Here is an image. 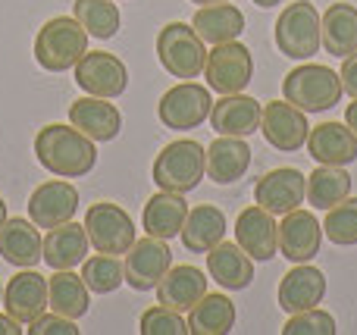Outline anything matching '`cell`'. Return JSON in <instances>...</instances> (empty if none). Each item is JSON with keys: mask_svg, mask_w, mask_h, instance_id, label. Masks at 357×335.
<instances>
[{"mask_svg": "<svg viewBox=\"0 0 357 335\" xmlns=\"http://www.w3.org/2000/svg\"><path fill=\"white\" fill-rule=\"evenodd\" d=\"M204 79L216 94H238L254 79V56L241 41L213 44L204 63Z\"/></svg>", "mask_w": 357, "mask_h": 335, "instance_id": "8", "label": "cell"}, {"mask_svg": "<svg viewBox=\"0 0 357 335\" xmlns=\"http://www.w3.org/2000/svg\"><path fill=\"white\" fill-rule=\"evenodd\" d=\"M323 244V226L310 210L295 207L285 213L279 223V254L291 263H310L320 254Z\"/></svg>", "mask_w": 357, "mask_h": 335, "instance_id": "14", "label": "cell"}, {"mask_svg": "<svg viewBox=\"0 0 357 335\" xmlns=\"http://www.w3.org/2000/svg\"><path fill=\"white\" fill-rule=\"evenodd\" d=\"M342 75L329 66L304 63L282 79V98L304 113H326L342 100Z\"/></svg>", "mask_w": 357, "mask_h": 335, "instance_id": "3", "label": "cell"}, {"mask_svg": "<svg viewBox=\"0 0 357 335\" xmlns=\"http://www.w3.org/2000/svg\"><path fill=\"white\" fill-rule=\"evenodd\" d=\"M0 257L19 270H35L44 260V238L31 219L10 217L0 226Z\"/></svg>", "mask_w": 357, "mask_h": 335, "instance_id": "20", "label": "cell"}, {"mask_svg": "<svg viewBox=\"0 0 357 335\" xmlns=\"http://www.w3.org/2000/svg\"><path fill=\"white\" fill-rule=\"evenodd\" d=\"M260 132H264L266 144L282 154H295L307 144L310 125L304 110H298L289 100H270L264 107V116H260Z\"/></svg>", "mask_w": 357, "mask_h": 335, "instance_id": "13", "label": "cell"}, {"mask_svg": "<svg viewBox=\"0 0 357 335\" xmlns=\"http://www.w3.org/2000/svg\"><path fill=\"white\" fill-rule=\"evenodd\" d=\"M35 160L47 169L50 176L60 179H82L98 163V148L94 141L79 132L75 125L50 123L38 129L35 135Z\"/></svg>", "mask_w": 357, "mask_h": 335, "instance_id": "1", "label": "cell"}, {"mask_svg": "<svg viewBox=\"0 0 357 335\" xmlns=\"http://www.w3.org/2000/svg\"><path fill=\"white\" fill-rule=\"evenodd\" d=\"M213 100H210V88L197 85V81H178L173 85L157 104V116L167 129L188 132L197 129L204 119H210Z\"/></svg>", "mask_w": 357, "mask_h": 335, "instance_id": "9", "label": "cell"}, {"mask_svg": "<svg viewBox=\"0 0 357 335\" xmlns=\"http://www.w3.org/2000/svg\"><path fill=\"white\" fill-rule=\"evenodd\" d=\"M0 304H3V286H0Z\"/></svg>", "mask_w": 357, "mask_h": 335, "instance_id": "46", "label": "cell"}, {"mask_svg": "<svg viewBox=\"0 0 357 335\" xmlns=\"http://www.w3.org/2000/svg\"><path fill=\"white\" fill-rule=\"evenodd\" d=\"M307 154L320 166H348L357 160V135L345 123H323L310 129Z\"/></svg>", "mask_w": 357, "mask_h": 335, "instance_id": "23", "label": "cell"}, {"mask_svg": "<svg viewBox=\"0 0 357 335\" xmlns=\"http://www.w3.org/2000/svg\"><path fill=\"white\" fill-rule=\"evenodd\" d=\"M251 3H257L260 10H270V6H279L282 0H251Z\"/></svg>", "mask_w": 357, "mask_h": 335, "instance_id": "43", "label": "cell"}, {"mask_svg": "<svg viewBox=\"0 0 357 335\" xmlns=\"http://www.w3.org/2000/svg\"><path fill=\"white\" fill-rule=\"evenodd\" d=\"M195 31L204 38V44H226V41H238V35L245 31V13L238 6L226 3H210L201 6L195 13Z\"/></svg>", "mask_w": 357, "mask_h": 335, "instance_id": "31", "label": "cell"}, {"mask_svg": "<svg viewBox=\"0 0 357 335\" xmlns=\"http://www.w3.org/2000/svg\"><path fill=\"white\" fill-rule=\"evenodd\" d=\"M191 3H197V6H210V3H226V0H191Z\"/></svg>", "mask_w": 357, "mask_h": 335, "instance_id": "45", "label": "cell"}, {"mask_svg": "<svg viewBox=\"0 0 357 335\" xmlns=\"http://www.w3.org/2000/svg\"><path fill=\"white\" fill-rule=\"evenodd\" d=\"M47 279L38 270H22L3 288V311L22 326H29L31 320L47 313Z\"/></svg>", "mask_w": 357, "mask_h": 335, "instance_id": "17", "label": "cell"}, {"mask_svg": "<svg viewBox=\"0 0 357 335\" xmlns=\"http://www.w3.org/2000/svg\"><path fill=\"white\" fill-rule=\"evenodd\" d=\"M88 248H91V242H88L85 226L69 219V223L47 229V238H44V263H47L50 270L82 267Z\"/></svg>", "mask_w": 357, "mask_h": 335, "instance_id": "25", "label": "cell"}, {"mask_svg": "<svg viewBox=\"0 0 357 335\" xmlns=\"http://www.w3.org/2000/svg\"><path fill=\"white\" fill-rule=\"evenodd\" d=\"M157 188L176 194H188L201 185V179L207 176V148H201L191 138H178V141L167 144L157 154L154 166H151Z\"/></svg>", "mask_w": 357, "mask_h": 335, "instance_id": "4", "label": "cell"}, {"mask_svg": "<svg viewBox=\"0 0 357 335\" xmlns=\"http://www.w3.org/2000/svg\"><path fill=\"white\" fill-rule=\"evenodd\" d=\"M207 273L226 292H245L254 282V260L238 248V242H220L207 251Z\"/></svg>", "mask_w": 357, "mask_h": 335, "instance_id": "22", "label": "cell"}, {"mask_svg": "<svg viewBox=\"0 0 357 335\" xmlns=\"http://www.w3.org/2000/svg\"><path fill=\"white\" fill-rule=\"evenodd\" d=\"M88 31L75 16H56L38 29L35 60L47 72H66L88 54Z\"/></svg>", "mask_w": 357, "mask_h": 335, "instance_id": "2", "label": "cell"}, {"mask_svg": "<svg viewBox=\"0 0 357 335\" xmlns=\"http://www.w3.org/2000/svg\"><path fill=\"white\" fill-rule=\"evenodd\" d=\"M75 210H79V192H75V185L63 182L60 176L38 185L29 198V217L38 229H54V226L69 223Z\"/></svg>", "mask_w": 357, "mask_h": 335, "instance_id": "16", "label": "cell"}, {"mask_svg": "<svg viewBox=\"0 0 357 335\" xmlns=\"http://www.w3.org/2000/svg\"><path fill=\"white\" fill-rule=\"evenodd\" d=\"M188 201H185V194H176V192H157L154 198H148V204H144V213H142V226L148 235L154 238H163V242H169V238H176L178 232H182L185 226V217H188Z\"/></svg>", "mask_w": 357, "mask_h": 335, "instance_id": "26", "label": "cell"}, {"mask_svg": "<svg viewBox=\"0 0 357 335\" xmlns=\"http://www.w3.org/2000/svg\"><path fill=\"white\" fill-rule=\"evenodd\" d=\"M345 125H348V129H351L354 135H357V98L345 107Z\"/></svg>", "mask_w": 357, "mask_h": 335, "instance_id": "42", "label": "cell"}, {"mask_svg": "<svg viewBox=\"0 0 357 335\" xmlns=\"http://www.w3.org/2000/svg\"><path fill=\"white\" fill-rule=\"evenodd\" d=\"M19 326H22V323H19V320H13L6 311L0 313V335H19V332H22Z\"/></svg>", "mask_w": 357, "mask_h": 335, "instance_id": "41", "label": "cell"}, {"mask_svg": "<svg viewBox=\"0 0 357 335\" xmlns=\"http://www.w3.org/2000/svg\"><path fill=\"white\" fill-rule=\"evenodd\" d=\"M73 16L85 25V31L91 38H113L123 25V16H119L116 0H75L73 3Z\"/></svg>", "mask_w": 357, "mask_h": 335, "instance_id": "34", "label": "cell"}, {"mask_svg": "<svg viewBox=\"0 0 357 335\" xmlns=\"http://www.w3.org/2000/svg\"><path fill=\"white\" fill-rule=\"evenodd\" d=\"M154 292H157V301H160V304L185 313L207 295V276H204L197 267H169Z\"/></svg>", "mask_w": 357, "mask_h": 335, "instance_id": "29", "label": "cell"}, {"mask_svg": "<svg viewBox=\"0 0 357 335\" xmlns=\"http://www.w3.org/2000/svg\"><path fill=\"white\" fill-rule=\"evenodd\" d=\"M304 201H307V176L291 166L270 169L254 185V204L270 210L273 217H285L295 207H301Z\"/></svg>", "mask_w": 357, "mask_h": 335, "instance_id": "12", "label": "cell"}, {"mask_svg": "<svg viewBox=\"0 0 357 335\" xmlns=\"http://www.w3.org/2000/svg\"><path fill=\"white\" fill-rule=\"evenodd\" d=\"M82 279H85L88 292L110 295L126 282V270L113 254H94L82 263Z\"/></svg>", "mask_w": 357, "mask_h": 335, "instance_id": "35", "label": "cell"}, {"mask_svg": "<svg viewBox=\"0 0 357 335\" xmlns=\"http://www.w3.org/2000/svg\"><path fill=\"white\" fill-rule=\"evenodd\" d=\"M251 154L245 138L220 135L207 148V176L216 185H235L238 179H245V173L251 169Z\"/></svg>", "mask_w": 357, "mask_h": 335, "instance_id": "24", "label": "cell"}, {"mask_svg": "<svg viewBox=\"0 0 357 335\" xmlns=\"http://www.w3.org/2000/svg\"><path fill=\"white\" fill-rule=\"evenodd\" d=\"M235 242L251 260H273L279 254V223L260 204L245 207L235 219Z\"/></svg>", "mask_w": 357, "mask_h": 335, "instance_id": "15", "label": "cell"}, {"mask_svg": "<svg viewBox=\"0 0 357 335\" xmlns=\"http://www.w3.org/2000/svg\"><path fill=\"white\" fill-rule=\"evenodd\" d=\"M320 35H323V50L333 56L345 60L348 54L357 50V6L335 0L323 10L320 16Z\"/></svg>", "mask_w": 357, "mask_h": 335, "instance_id": "27", "label": "cell"}, {"mask_svg": "<svg viewBox=\"0 0 357 335\" xmlns=\"http://www.w3.org/2000/svg\"><path fill=\"white\" fill-rule=\"evenodd\" d=\"M173 267V251L163 238H135L129 251H126V282L135 292H154L160 286V279L167 276V270Z\"/></svg>", "mask_w": 357, "mask_h": 335, "instance_id": "11", "label": "cell"}, {"mask_svg": "<svg viewBox=\"0 0 357 335\" xmlns=\"http://www.w3.org/2000/svg\"><path fill=\"white\" fill-rule=\"evenodd\" d=\"M342 88H345L351 98H357V50L354 54L345 56V63H342Z\"/></svg>", "mask_w": 357, "mask_h": 335, "instance_id": "40", "label": "cell"}, {"mask_svg": "<svg viewBox=\"0 0 357 335\" xmlns=\"http://www.w3.org/2000/svg\"><path fill=\"white\" fill-rule=\"evenodd\" d=\"M157 60L173 79L191 81L204 72L207 63V47L204 38L195 31V25L188 22H169L157 35Z\"/></svg>", "mask_w": 357, "mask_h": 335, "instance_id": "5", "label": "cell"}, {"mask_svg": "<svg viewBox=\"0 0 357 335\" xmlns=\"http://www.w3.org/2000/svg\"><path fill=\"white\" fill-rule=\"evenodd\" d=\"M260 116L264 107L260 100L248 98V94H222L210 110V125L216 135H232V138H248L260 132Z\"/></svg>", "mask_w": 357, "mask_h": 335, "instance_id": "18", "label": "cell"}, {"mask_svg": "<svg viewBox=\"0 0 357 335\" xmlns=\"http://www.w3.org/2000/svg\"><path fill=\"white\" fill-rule=\"evenodd\" d=\"M178 235H182L185 251H191V254H207L210 248H216V244L226 238V213L213 204L191 207Z\"/></svg>", "mask_w": 357, "mask_h": 335, "instance_id": "28", "label": "cell"}, {"mask_svg": "<svg viewBox=\"0 0 357 335\" xmlns=\"http://www.w3.org/2000/svg\"><path fill=\"white\" fill-rule=\"evenodd\" d=\"M276 47L289 60H310L320 54V10L310 0H295L276 19Z\"/></svg>", "mask_w": 357, "mask_h": 335, "instance_id": "6", "label": "cell"}, {"mask_svg": "<svg viewBox=\"0 0 357 335\" xmlns=\"http://www.w3.org/2000/svg\"><path fill=\"white\" fill-rule=\"evenodd\" d=\"M29 335H79V326H75V320L69 317H60V313H41L38 320H31Z\"/></svg>", "mask_w": 357, "mask_h": 335, "instance_id": "39", "label": "cell"}, {"mask_svg": "<svg viewBox=\"0 0 357 335\" xmlns=\"http://www.w3.org/2000/svg\"><path fill=\"white\" fill-rule=\"evenodd\" d=\"M6 219H10V217H6V204H3V198H0V226H3Z\"/></svg>", "mask_w": 357, "mask_h": 335, "instance_id": "44", "label": "cell"}, {"mask_svg": "<svg viewBox=\"0 0 357 335\" xmlns=\"http://www.w3.org/2000/svg\"><path fill=\"white\" fill-rule=\"evenodd\" d=\"M69 125L85 132L91 141H113L123 132V113L107 98H79L69 107Z\"/></svg>", "mask_w": 357, "mask_h": 335, "instance_id": "21", "label": "cell"}, {"mask_svg": "<svg viewBox=\"0 0 357 335\" xmlns=\"http://www.w3.org/2000/svg\"><path fill=\"white\" fill-rule=\"evenodd\" d=\"M235 326V304L226 295H204L188 311L191 335H226Z\"/></svg>", "mask_w": 357, "mask_h": 335, "instance_id": "33", "label": "cell"}, {"mask_svg": "<svg viewBox=\"0 0 357 335\" xmlns=\"http://www.w3.org/2000/svg\"><path fill=\"white\" fill-rule=\"evenodd\" d=\"M351 194V176L345 166H320L307 176V204L314 210H333Z\"/></svg>", "mask_w": 357, "mask_h": 335, "instance_id": "32", "label": "cell"}, {"mask_svg": "<svg viewBox=\"0 0 357 335\" xmlns=\"http://www.w3.org/2000/svg\"><path fill=\"white\" fill-rule=\"evenodd\" d=\"M276 298L289 317L310 311V307H320V301L326 298V276H323V270L310 267V263H298L295 270H289L282 276Z\"/></svg>", "mask_w": 357, "mask_h": 335, "instance_id": "19", "label": "cell"}, {"mask_svg": "<svg viewBox=\"0 0 357 335\" xmlns=\"http://www.w3.org/2000/svg\"><path fill=\"white\" fill-rule=\"evenodd\" d=\"M47 304L54 313L69 320H82L91 307V295L82 276H75L73 270H54V276L47 279Z\"/></svg>", "mask_w": 357, "mask_h": 335, "instance_id": "30", "label": "cell"}, {"mask_svg": "<svg viewBox=\"0 0 357 335\" xmlns=\"http://www.w3.org/2000/svg\"><path fill=\"white\" fill-rule=\"evenodd\" d=\"M75 85L91 98H119L129 88V69L116 54L107 50H88L79 63H75Z\"/></svg>", "mask_w": 357, "mask_h": 335, "instance_id": "10", "label": "cell"}, {"mask_svg": "<svg viewBox=\"0 0 357 335\" xmlns=\"http://www.w3.org/2000/svg\"><path fill=\"white\" fill-rule=\"evenodd\" d=\"M88 242L98 254H126L135 244V223L132 217L113 201H98L85 210Z\"/></svg>", "mask_w": 357, "mask_h": 335, "instance_id": "7", "label": "cell"}, {"mask_svg": "<svg viewBox=\"0 0 357 335\" xmlns=\"http://www.w3.org/2000/svg\"><path fill=\"white\" fill-rule=\"evenodd\" d=\"M335 317L320 307H310V311L291 313L289 323L282 326V335H335Z\"/></svg>", "mask_w": 357, "mask_h": 335, "instance_id": "37", "label": "cell"}, {"mask_svg": "<svg viewBox=\"0 0 357 335\" xmlns=\"http://www.w3.org/2000/svg\"><path fill=\"white\" fill-rule=\"evenodd\" d=\"M185 332H188V323L182 320V313L160 304V301H157V307L142 313V335H185Z\"/></svg>", "mask_w": 357, "mask_h": 335, "instance_id": "38", "label": "cell"}, {"mask_svg": "<svg viewBox=\"0 0 357 335\" xmlns=\"http://www.w3.org/2000/svg\"><path fill=\"white\" fill-rule=\"evenodd\" d=\"M323 235H326L333 244H342V248L357 244V198L348 194L342 204H335L333 210H326Z\"/></svg>", "mask_w": 357, "mask_h": 335, "instance_id": "36", "label": "cell"}]
</instances>
